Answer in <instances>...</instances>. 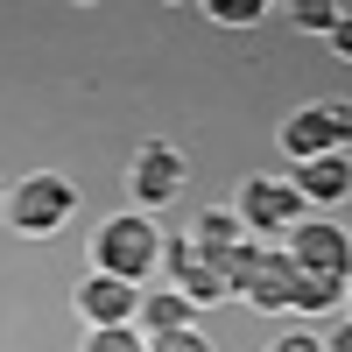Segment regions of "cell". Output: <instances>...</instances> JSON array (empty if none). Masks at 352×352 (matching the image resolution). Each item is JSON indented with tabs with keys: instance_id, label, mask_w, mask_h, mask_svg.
Segmentation results:
<instances>
[{
	"instance_id": "44dd1931",
	"label": "cell",
	"mask_w": 352,
	"mask_h": 352,
	"mask_svg": "<svg viewBox=\"0 0 352 352\" xmlns=\"http://www.w3.org/2000/svg\"><path fill=\"white\" fill-rule=\"evenodd\" d=\"M331 50H338V56H345V64H352V8H345V21L331 28Z\"/></svg>"
},
{
	"instance_id": "e0dca14e",
	"label": "cell",
	"mask_w": 352,
	"mask_h": 352,
	"mask_svg": "<svg viewBox=\"0 0 352 352\" xmlns=\"http://www.w3.org/2000/svg\"><path fill=\"white\" fill-rule=\"evenodd\" d=\"M197 261V240H184V232H176V240H162V268H169V289L184 282V268Z\"/></svg>"
},
{
	"instance_id": "6da1fadb",
	"label": "cell",
	"mask_w": 352,
	"mask_h": 352,
	"mask_svg": "<svg viewBox=\"0 0 352 352\" xmlns=\"http://www.w3.org/2000/svg\"><path fill=\"white\" fill-rule=\"evenodd\" d=\"M162 261V232L148 212H120L92 232V275H120V282H141Z\"/></svg>"
},
{
	"instance_id": "52a82bcc",
	"label": "cell",
	"mask_w": 352,
	"mask_h": 352,
	"mask_svg": "<svg viewBox=\"0 0 352 352\" xmlns=\"http://www.w3.org/2000/svg\"><path fill=\"white\" fill-rule=\"evenodd\" d=\"M275 148L289 162H317V155H345L338 141H331V120H324V106H296L289 120L275 127Z\"/></svg>"
},
{
	"instance_id": "ffe728a7",
	"label": "cell",
	"mask_w": 352,
	"mask_h": 352,
	"mask_svg": "<svg viewBox=\"0 0 352 352\" xmlns=\"http://www.w3.org/2000/svg\"><path fill=\"white\" fill-rule=\"evenodd\" d=\"M275 352H324V338H310V331H289Z\"/></svg>"
},
{
	"instance_id": "603a6c76",
	"label": "cell",
	"mask_w": 352,
	"mask_h": 352,
	"mask_svg": "<svg viewBox=\"0 0 352 352\" xmlns=\"http://www.w3.org/2000/svg\"><path fill=\"white\" fill-rule=\"evenodd\" d=\"M0 212H8V184H0Z\"/></svg>"
},
{
	"instance_id": "ba28073f",
	"label": "cell",
	"mask_w": 352,
	"mask_h": 352,
	"mask_svg": "<svg viewBox=\"0 0 352 352\" xmlns=\"http://www.w3.org/2000/svg\"><path fill=\"white\" fill-rule=\"evenodd\" d=\"M296 197L303 204H345L352 197V155H317V162H296Z\"/></svg>"
},
{
	"instance_id": "5b68a950",
	"label": "cell",
	"mask_w": 352,
	"mask_h": 352,
	"mask_svg": "<svg viewBox=\"0 0 352 352\" xmlns=\"http://www.w3.org/2000/svg\"><path fill=\"white\" fill-rule=\"evenodd\" d=\"M289 254H296L303 275H345L352 282V232L338 219H303L289 232Z\"/></svg>"
},
{
	"instance_id": "7402d4cb",
	"label": "cell",
	"mask_w": 352,
	"mask_h": 352,
	"mask_svg": "<svg viewBox=\"0 0 352 352\" xmlns=\"http://www.w3.org/2000/svg\"><path fill=\"white\" fill-rule=\"evenodd\" d=\"M324 352H352V317H345V324H338V331L324 338Z\"/></svg>"
},
{
	"instance_id": "4fadbf2b",
	"label": "cell",
	"mask_w": 352,
	"mask_h": 352,
	"mask_svg": "<svg viewBox=\"0 0 352 352\" xmlns=\"http://www.w3.org/2000/svg\"><path fill=\"white\" fill-rule=\"evenodd\" d=\"M176 289H184V296H190L197 310H204V303H226V296H232V282H226V268H219V261H204V254H197L190 268H184V282H176Z\"/></svg>"
},
{
	"instance_id": "3957f363",
	"label": "cell",
	"mask_w": 352,
	"mask_h": 352,
	"mask_svg": "<svg viewBox=\"0 0 352 352\" xmlns=\"http://www.w3.org/2000/svg\"><path fill=\"white\" fill-rule=\"evenodd\" d=\"M232 212H240V226H254L261 240H289V232L310 219V204L296 197V184H282V176H247V184L232 190Z\"/></svg>"
},
{
	"instance_id": "277c9868",
	"label": "cell",
	"mask_w": 352,
	"mask_h": 352,
	"mask_svg": "<svg viewBox=\"0 0 352 352\" xmlns=\"http://www.w3.org/2000/svg\"><path fill=\"white\" fill-rule=\"evenodd\" d=\"M190 184V162L184 148H169V141H141L134 162H127V197L141 204V212H155V204H176Z\"/></svg>"
},
{
	"instance_id": "7a4b0ae2",
	"label": "cell",
	"mask_w": 352,
	"mask_h": 352,
	"mask_svg": "<svg viewBox=\"0 0 352 352\" xmlns=\"http://www.w3.org/2000/svg\"><path fill=\"white\" fill-rule=\"evenodd\" d=\"M71 212H78V184L56 169H36L8 190V226L28 232V240H50L56 226H71Z\"/></svg>"
},
{
	"instance_id": "9a60e30c",
	"label": "cell",
	"mask_w": 352,
	"mask_h": 352,
	"mask_svg": "<svg viewBox=\"0 0 352 352\" xmlns=\"http://www.w3.org/2000/svg\"><path fill=\"white\" fill-rule=\"evenodd\" d=\"M338 21H345L338 0H296V28H310V36H331Z\"/></svg>"
},
{
	"instance_id": "cb8c5ba5",
	"label": "cell",
	"mask_w": 352,
	"mask_h": 352,
	"mask_svg": "<svg viewBox=\"0 0 352 352\" xmlns=\"http://www.w3.org/2000/svg\"><path fill=\"white\" fill-rule=\"evenodd\" d=\"M345 310H352V296H345Z\"/></svg>"
},
{
	"instance_id": "5bb4252c",
	"label": "cell",
	"mask_w": 352,
	"mask_h": 352,
	"mask_svg": "<svg viewBox=\"0 0 352 352\" xmlns=\"http://www.w3.org/2000/svg\"><path fill=\"white\" fill-rule=\"evenodd\" d=\"M204 14H212L219 28H254L261 14H268V0H204Z\"/></svg>"
},
{
	"instance_id": "7c38bea8",
	"label": "cell",
	"mask_w": 352,
	"mask_h": 352,
	"mask_svg": "<svg viewBox=\"0 0 352 352\" xmlns=\"http://www.w3.org/2000/svg\"><path fill=\"white\" fill-rule=\"evenodd\" d=\"M345 296H352V282H345V275H296V310H310V317L345 310Z\"/></svg>"
},
{
	"instance_id": "8992f818",
	"label": "cell",
	"mask_w": 352,
	"mask_h": 352,
	"mask_svg": "<svg viewBox=\"0 0 352 352\" xmlns=\"http://www.w3.org/2000/svg\"><path fill=\"white\" fill-rule=\"evenodd\" d=\"M71 303L85 310V331H120V324H134V317H141V282H120V275H85Z\"/></svg>"
},
{
	"instance_id": "d6986e66",
	"label": "cell",
	"mask_w": 352,
	"mask_h": 352,
	"mask_svg": "<svg viewBox=\"0 0 352 352\" xmlns=\"http://www.w3.org/2000/svg\"><path fill=\"white\" fill-rule=\"evenodd\" d=\"M324 120H331V141L345 148V141H352V106L345 99H324Z\"/></svg>"
},
{
	"instance_id": "2e32d148",
	"label": "cell",
	"mask_w": 352,
	"mask_h": 352,
	"mask_svg": "<svg viewBox=\"0 0 352 352\" xmlns=\"http://www.w3.org/2000/svg\"><path fill=\"white\" fill-rule=\"evenodd\" d=\"M78 352H148V338H141L134 324H120V331H85Z\"/></svg>"
},
{
	"instance_id": "ac0fdd59",
	"label": "cell",
	"mask_w": 352,
	"mask_h": 352,
	"mask_svg": "<svg viewBox=\"0 0 352 352\" xmlns=\"http://www.w3.org/2000/svg\"><path fill=\"white\" fill-rule=\"evenodd\" d=\"M148 352H212V338H204V331L190 324V331H169V338H148Z\"/></svg>"
},
{
	"instance_id": "9c48e42d",
	"label": "cell",
	"mask_w": 352,
	"mask_h": 352,
	"mask_svg": "<svg viewBox=\"0 0 352 352\" xmlns=\"http://www.w3.org/2000/svg\"><path fill=\"white\" fill-rule=\"evenodd\" d=\"M296 275H303V268H296V254H289V247H268V268L254 275L247 303H254V310H268V317H275V310H296Z\"/></svg>"
},
{
	"instance_id": "8fae6325",
	"label": "cell",
	"mask_w": 352,
	"mask_h": 352,
	"mask_svg": "<svg viewBox=\"0 0 352 352\" xmlns=\"http://www.w3.org/2000/svg\"><path fill=\"white\" fill-rule=\"evenodd\" d=\"M190 240H197V254H232V247L247 240V232H240V212H232V204H212V212L197 219Z\"/></svg>"
},
{
	"instance_id": "30bf717a",
	"label": "cell",
	"mask_w": 352,
	"mask_h": 352,
	"mask_svg": "<svg viewBox=\"0 0 352 352\" xmlns=\"http://www.w3.org/2000/svg\"><path fill=\"white\" fill-rule=\"evenodd\" d=\"M190 324H197V303L184 296V289H155V296H141V317H134L141 338H169V331H190Z\"/></svg>"
}]
</instances>
